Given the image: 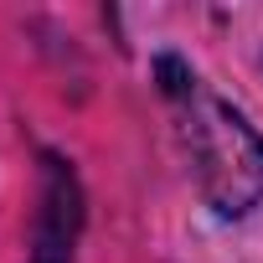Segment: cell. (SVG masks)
<instances>
[{
	"instance_id": "1",
	"label": "cell",
	"mask_w": 263,
	"mask_h": 263,
	"mask_svg": "<svg viewBox=\"0 0 263 263\" xmlns=\"http://www.w3.org/2000/svg\"><path fill=\"white\" fill-rule=\"evenodd\" d=\"M176 140L186 155V171L201 191V201L222 217L237 222L263 206V135L248 124L237 103L196 83L176 103Z\"/></svg>"
},
{
	"instance_id": "2",
	"label": "cell",
	"mask_w": 263,
	"mask_h": 263,
	"mask_svg": "<svg viewBox=\"0 0 263 263\" xmlns=\"http://www.w3.org/2000/svg\"><path fill=\"white\" fill-rule=\"evenodd\" d=\"M88 227V196L67 155L42 150L36 155V206L26 227V258L31 263H72Z\"/></svg>"
},
{
	"instance_id": "3",
	"label": "cell",
	"mask_w": 263,
	"mask_h": 263,
	"mask_svg": "<svg viewBox=\"0 0 263 263\" xmlns=\"http://www.w3.org/2000/svg\"><path fill=\"white\" fill-rule=\"evenodd\" d=\"M155 83H160V93L176 103V98H181V93H191L201 78H196V72H191L176 52H160V57H155Z\"/></svg>"
},
{
	"instance_id": "4",
	"label": "cell",
	"mask_w": 263,
	"mask_h": 263,
	"mask_svg": "<svg viewBox=\"0 0 263 263\" xmlns=\"http://www.w3.org/2000/svg\"><path fill=\"white\" fill-rule=\"evenodd\" d=\"M258 67H263V52H258Z\"/></svg>"
}]
</instances>
